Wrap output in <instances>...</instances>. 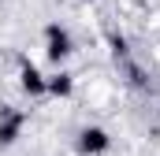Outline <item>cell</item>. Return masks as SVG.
I'll use <instances>...</instances> for the list:
<instances>
[{
	"label": "cell",
	"instance_id": "cell-1",
	"mask_svg": "<svg viewBox=\"0 0 160 156\" xmlns=\"http://www.w3.org/2000/svg\"><path fill=\"white\" fill-rule=\"evenodd\" d=\"M78 149L82 153H104V149H108V134L97 130V126H86L78 134Z\"/></svg>",
	"mask_w": 160,
	"mask_h": 156
},
{
	"label": "cell",
	"instance_id": "cell-2",
	"mask_svg": "<svg viewBox=\"0 0 160 156\" xmlns=\"http://www.w3.org/2000/svg\"><path fill=\"white\" fill-rule=\"evenodd\" d=\"M71 52V37H67V30H60V26H48V60H63Z\"/></svg>",
	"mask_w": 160,
	"mask_h": 156
},
{
	"label": "cell",
	"instance_id": "cell-3",
	"mask_svg": "<svg viewBox=\"0 0 160 156\" xmlns=\"http://www.w3.org/2000/svg\"><path fill=\"white\" fill-rule=\"evenodd\" d=\"M19 123H22V115H15V112H0V141H4V145H8V141H15Z\"/></svg>",
	"mask_w": 160,
	"mask_h": 156
},
{
	"label": "cell",
	"instance_id": "cell-4",
	"mask_svg": "<svg viewBox=\"0 0 160 156\" xmlns=\"http://www.w3.org/2000/svg\"><path fill=\"white\" fill-rule=\"evenodd\" d=\"M22 89H26V93H45V89H48V82H41L38 67H30V63H26V67H22Z\"/></svg>",
	"mask_w": 160,
	"mask_h": 156
},
{
	"label": "cell",
	"instance_id": "cell-5",
	"mask_svg": "<svg viewBox=\"0 0 160 156\" xmlns=\"http://www.w3.org/2000/svg\"><path fill=\"white\" fill-rule=\"evenodd\" d=\"M48 89L60 93V97H67V93H71V75H56L52 82H48Z\"/></svg>",
	"mask_w": 160,
	"mask_h": 156
}]
</instances>
